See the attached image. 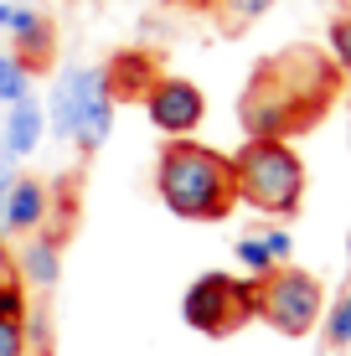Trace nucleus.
Masks as SVG:
<instances>
[{
    "instance_id": "1",
    "label": "nucleus",
    "mask_w": 351,
    "mask_h": 356,
    "mask_svg": "<svg viewBox=\"0 0 351 356\" xmlns=\"http://www.w3.org/2000/svg\"><path fill=\"white\" fill-rule=\"evenodd\" d=\"M155 196L181 222H222L233 217V161L202 140H165L155 155Z\"/></svg>"
},
{
    "instance_id": "2",
    "label": "nucleus",
    "mask_w": 351,
    "mask_h": 356,
    "mask_svg": "<svg viewBox=\"0 0 351 356\" xmlns=\"http://www.w3.org/2000/svg\"><path fill=\"white\" fill-rule=\"evenodd\" d=\"M42 108H47V134L72 145L78 155H99L119 119V98L108 93V78L99 63L63 67L52 78V88H47Z\"/></svg>"
},
{
    "instance_id": "3",
    "label": "nucleus",
    "mask_w": 351,
    "mask_h": 356,
    "mask_svg": "<svg viewBox=\"0 0 351 356\" xmlns=\"http://www.w3.org/2000/svg\"><path fill=\"white\" fill-rule=\"evenodd\" d=\"M227 161H233L238 207L269 217V222H284V217H295L305 207L310 170H305V155L289 140H243Z\"/></svg>"
},
{
    "instance_id": "4",
    "label": "nucleus",
    "mask_w": 351,
    "mask_h": 356,
    "mask_svg": "<svg viewBox=\"0 0 351 356\" xmlns=\"http://www.w3.org/2000/svg\"><path fill=\"white\" fill-rule=\"evenodd\" d=\"M181 321H186L197 336H233V330H243L248 321H259V284L243 274H222V268H212V274L191 279L186 294H181Z\"/></svg>"
},
{
    "instance_id": "5",
    "label": "nucleus",
    "mask_w": 351,
    "mask_h": 356,
    "mask_svg": "<svg viewBox=\"0 0 351 356\" xmlns=\"http://www.w3.org/2000/svg\"><path fill=\"white\" fill-rule=\"evenodd\" d=\"M325 315V284L310 268H274L269 279H259V321L274 325L279 336L300 341L310 330H320Z\"/></svg>"
},
{
    "instance_id": "6",
    "label": "nucleus",
    "mask_w": 351,
    "mask_h": 356,
    "mask_svg": "<svg viewBox=\"0 0 351 356\" xmlns=\"http://www.w3.org/2000/svg\"><path fill=\"white\" fill-rule=\"evenodd\" d=\"M238 124H243L248 140H289V134H300L310 119L300 114V104L269 72V63H259L253 78H248V88H243V98H238Z\"/></svg>"
},
{
    "instance_id": "7",
    "label": "nucleus",
    "mask_w": 351,
    "mask_h": 356,
    "mask_svg": "<svg viewBox=\"0 0 351 356\" xmlns=\"http://www.w3.org/2000/svg\"><path fill=\"white\" fill-rule=\"evenodd\" d=\"M263 63H269V72L284 83V93L300 104V114H305L310 124L325 114V104H331L336 88H341V72H336L331 57L316 52V47H289V52L263 57Z\"/></svg>"
},
{
    "instance_id": "8",
    "label": "nucleus",
    "mask_w": 351,
    "mask_h": 356,
    "mask_svg": "<svg viewBox=\"0 0 351 356\" xmlns=\"http://www.w3.org/2000/svg\"><path fill=\"white\" fill-rule=\"evenodd\" d=\"M140 104H145L150 129H161L165 140H197V129L207 124V93H202V83L176 78V72H161L145 88Z\"/></svg>"
},
{
    "instance_id": "9",
    "label": "nucleus",
    "mask_w": 351,
    "mask_h": 356,
    "mask_svg": "<svg viewBox=\"0 0 351 356\" xmlns=\"http://www.w3.org/2000/svg\"><path fill=\"white\" fill-rule=\"evenodd\" d=\"M0 36L31 72H42L57 52V21L42 6H26V0H0Z\"/></svg>"
},
{
    "instance_id": "10",
    "label": "nucleus",
    "mask_w": 351,
    "mask_h": 356,
    "mask_svg": "<svg viewBox=\"0 0 351 356\" xmlns=\"http://www.w3.org/2000/svg\"><path fill=\"white\" fill-rule=\"evenodd\" d=\"M63 253H67V232H57V227L21 238L16 243V284L26 294H52L63 284Z\"/></svg>"
},
{
    "instance_id": "11",
    "label": "nucleus",
    "mask_w": 351,
    "mask_h": 356,
    "mask_svg": "<svg viewBox=\"0 0 351 356\" xmlns=\"http://www.w3.org/2000/svg\"><path fill=\"white\" fill-rule=\"evenodd\" d=\"M47 222H52V202H47V181L42 176H26L21 170L16 186H10L6 207H0V238H31V232H42Z\"/></svg>"
},
{
    "instance_id": "12",
    "label": "nucleus",
    "mask_w": 351,
    "mask_h": 356,
    "mask_svg": "<svg viewBox=\"0 0 351 356\" xmlns=\"http://www.w3.org/2000/svg\"><path fill=\"white\" fill-rule=\"evenodd\" d=\"M0 145H6L21 165L47 145V108H42V98H36V93L6 108V119H0Z\"/></svg>"
},
{
    "instance_id": "13",
    "label": "nucleus",
    "mask_w": 351,
    "mask_h": 356,
    "mask_svg": "<svg viewBox=\"0 0 351 356\" xmlns=\"http://www.w3.org/2000/svg\"><path fill=\"white\" fill-rule=\"evenodd\" d=\"M104 78H108V93L124 104V98H145V88H150L161 72H155V57L150 52H119V57H108V67H104Z\"/></svg>"
},
{
    "instance_id": "14",
    "label": "nucleus",
    "mask_w": 351,
    "mask_h": 356,
    "mask_svg": "<svg viewBox=\"0 0 351 356\" xmlns=\"http://www.w3.org/2000/svg\"><path fill=\"white\" fill-rule=\"evenodd\" d=\"M21 330H26V356H52L57 351V321H52V305L47 300H31Z\"/></svg>"
},
{
    "instance_id": "15",
    "label": "nucleus",
    "mask_w": 351,
    "mask_h": 356,
    "mask_svg": "<svg viewBox=\"0 0 351 356\" xmlns=\"http://www.w3.org/2000/svg\"><path fill=\"white\" fill-rule=\"evenodd\" d=\"M320 336H325V346H331V351H351V289H341L336 300H325Z\"/></svg>"
},
{
    "instance_id": "16",
    "label": "nucleus",
    "mask_w": 351,
    "mask_h": 356,
    "mask_svg": "<svg viewBox=\"0 0 351 356\" xmlns=\"http://www.w3.org/2000/svg\"><path fill=\"white\" fill-rule=\"evenodd\" d=\"M31 83H36V72L6 47V52H0V104L10 108V104H21V98H31Z\"/></svg>"
},
{
    "instance_id": "17",
    "label": "nucleus",
    "mask_w": 351,
    "mask_h": 356,
    "mask_svg": "<svg viewBox=\"0 0 351 356\" xmlns=\"http://www.w3.org/2000/svg\"><path fill=\"white\" fill-rule=\"evenodd\" d=\"M325 57L341 78H351V10H336L325 21Z\"/></svg>"
},
{
    "instance_id": "18",
    "label": "nucleus",
    "mask_w": 351,
    "mask_h": 356,
    "mask_svg": "<svg viewBox=\"0 0 351 356\" xmlns=\"http://www.w3.org/2000/svg\"><path fill=\"white\" fill-rule=\"evenodd\" d=\"M233 259H238V268H243V279H269L274 274V259H269V248L259 243V232H243V238L233 243Z\"/></svg>"
},
{
    "instance_id": "19",
    "label": "nucleus",
    "mask_w": 351,
    "mask_h": 356,
    "mask_svg": "<svg viewBox=\"0 0 351 356\" xmlns=\"http://www.w3.org/2000/svg\"><path fill=\"white\" fill-rule=\"evenodd\" d=\"M217 10H222L227 31H248L253 21H263L274 10V0H217Z\"/></svg>"
},
{
    "instance_id": "20",
    "label": "nucleus",
    "mask_w": 351,
    "mask_h": 356,
    "mask_svg": "<svg viewBox=\"0 0 351 356\" xmlns=\"http://www.w3.org/2000/svg\"><path fill=\"white\" fill-rule=\"evenodd\" d=\"M259 243L269 248L274 268H284L289 259H295V232H289V227H279V222H274V227H259Z\"/></svg>"
},
{
    "instance_id": "21",
    "label": "nucleus",
    "mask_w": 351,
    "mask_h": 356,
    "mask_svg": "<svg viewBox=\"0 0 351 356\" xmlns=\"http://www.w3.org/2000/svg\"><path fill=\"white\" fill-rule=\"evenodd\" d=\"M26 310H31V294L16 284V279H10V284H0V321H26Z\"/></svg>"
},
{
    "instance_id": "22",
    "label": "nucleus",
    "mask_w": 351,
    "mask_h": 356,
    "mask_svg": "<svg viewBox=\"0 0 351 356\" xmlns=\"http://www.w3.org/2000/svg\"><path fill=\"white\" fill-rule=\"evenodd\" d=\"M0 356H26V330L16 321H0Z\"/></svg>"
},
{
    "instance_id": "23",
    "label": "nucleus",
    "mask_w": 351,
    "mask_h": 356,
    "mask_svg": "<svg viewBox=\"0 0 351 356\" xmlns=\"http://www.w3.org/2000/svg\"><path fill=\"white\" fill-rule=\"evenodd\" d=\"M16 176H21V161L0 145V207H6V196H10V186H16Z\"/></svg>"
},
{
    "instance_id": "24",
    "label": "nucleus",
    "mask_w": 351,
    "mask_h": 356,
    "mask_svg": "<svg viewBox=\"0 0 351 356\" xmlns=\"http://www.w3.org/2000/svg\"><path fill=\"white\" fill-rule=\"evenodd\" d=\"M10 279H16V248L0 238V284H10Z\"/></svg>"
},
{
    "instance_id": "25",
    "label": "nucleus",
    "mask_w": 351,
    "mask_h": 356,
    "mask_svg": "<svg viewBox=\"0 0 351 356\" xmlns=\"http://www.w3.org/2000/svg\"><path fill=\"white\" fill-rule=\"evenodd\" d=\"M346 259H351V238H346Z\"/></svg>"
},
{
    "instance_id": "26",
    "label": "nucleus",
    "mask_w": 351,
    "mask_h": 356,
    "mask_svg": "<svg viewBox=\"0 0 351 356\" xmlns=\"http://www.w3.org/2000/svg\"><path fill=\"white\" fill-rule=\"evenodd\" d=\"M346 129H351V108H346Z\"/></svg>"
},
{
    "instance_id": "27",
    "label": "nucleus",
    "mask_w": 351,
    "mask_h": 356,
    "mask_svg": "<svg viewBox=\"0 0 351 356\" xmlns=\"http://www.w3.org/2000/svg\"><path fill=\"white\" fill-rule=\"evenodd\" d=\"M26 6H36V0H26Z\"/></svg>"
}]
</instances>
